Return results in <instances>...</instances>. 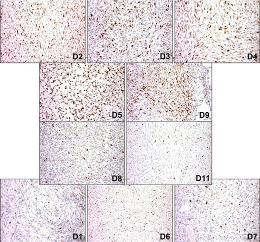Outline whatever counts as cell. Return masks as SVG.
<instances>
[{
	"label": "cell",
	"mask_w": 260,
	"mask_h": 242,
	"mask_svg": "<svg viewBox=\"0 0 260 242\" xmlns=\"http://www.w3.org/2000/svg\"><path fill=\"white\" fill-rule=\"evenodd\" d=\"M86 62H174V0H86Z\"/></svg>",
	"instance_id": "obj_1"
},
{
	"label": "cell",
	"mask_w": 260,
	"mask_h": 242,
	"mask_svg": "<svg viewBox=\"0 0 260 242\" xmlns=\"http://www.w3.org/2000/svg\"><path fill=\"white\" fill-rule=\"evenodd\" d=\"M259 61V0H174V62Z\"/></svg>",
	"instance_id": "obj_2"
},
{
	"label": "cell",
	"mask_w": 260,
	"mask_h": 242,
	"mask_svg": "<svg viewBox=\"0 0 260 242\" xmlns=\"http://www.w3.org/2000/svg\"><path fill=\"white\" fill-rule=\"evenodd\" d=\"M122 63H43L40 121H126Z\"/></svg>",
	"instance_id": "obj_3"
},
{
	"label": "cell",
	"mask_w": 260,
	"mask_h": 242,
	"mask_svg": "<svg viewBox=\"0 0 260 242\" xmlns=\"http://www.w3.org/2000/svg\"><path fill=\"white\" fill-rule=\"evenodd\" d=\"M194 63H126V121H190L205 95L194 93Z\"/></svg>",
	"instance_id": "obj_4"
}]
</instances>
